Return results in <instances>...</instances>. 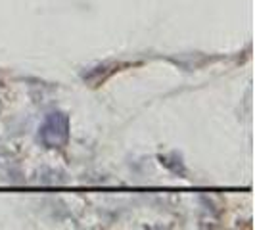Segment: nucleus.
Segmentation results:
<instances>
[{"label": "nucleus", "instance_id": "nucleus-1", "mask_svg": "<svg viewBox=\"0 0 255 230\" xmlns=\"http://www.w3.org/2000/svg\"><path fill=\"white\" fill-rule=\"evenodd\" d=\"M69 136V119L62 112H52L44 117L42 125L38 128V138L50 148L64 146Z\"/></svg>", "mask_w": 255, "mask_h": 230}]
</instances>
